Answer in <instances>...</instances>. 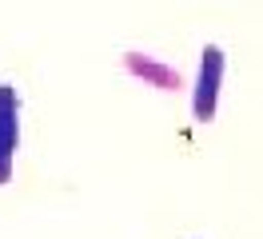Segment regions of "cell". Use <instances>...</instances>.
<instances>
[{"mask_svg":"<svg viewBox=\"0 0 263 239\" xmlns=\"http://www.w3.org/2000/svg\"><path fill=\"white\" fill-rule=\"evenodd\" d=\"M223 72H228V52L219 44H203L192 84V116L196 124H212L219 112V92H223Z\"/></svg>","mask_w":263,"mask_h":239,"instance_id":"1","label":"cell"},{"mask_svg":"<svg viewBox=\"0 0 263 239\" xmlns=\"http://www.w3.org/2000/svg\"><path fill=\"white\" fill-rule=\"evenodd\" d=\"M20 148V92L12 84H0V152L16 159Z\"/></svg>","mask_w":263,"mask_h":239,"instance_id":"2","label":"cell"},{"mask_svg":"<svg viewBox=\"0 0 263 239\" xmlns=\"http://www.w3.org/2000/svg\"><path fill=\"white\" fill-rule=\"evenodd\" d=\"M124 64H128L132 76H144L148 84H156V88H164V92H172V88H180V76L167 68V64L152 60V56H144V52H128L124 56Z\"/></svg>","mask_w":263,"mask_h":239,"instance_id":"3","label":"cell"},{"mask_svg":"<svg viewBox=\"0 0 263 239\" xmlns=\"http://www.w3.org/2000/svg\"><path fill=\"white\" fill-rule=\"evenodd\" d=\"M12 168H16V159L0 152V183H8V179H12Z\"/></svg>","mask_w":263,"mask_h":239,"instance_id":"4","label":"cell"}]
</instances>
